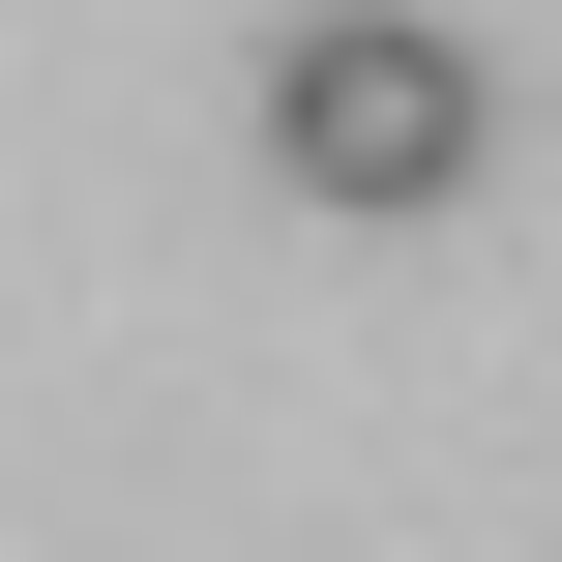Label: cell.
Here are the masks:
<instances>
[{"mask_svg": "<svg viewBox=\"0 0 562 562\" xmlns=\"http://www.w3.org/2000/svg\"><path fill=\"white\" fill-rule=\"evenodd\" d=\"M474 148H504L474 30H415V0H296V30H267V178H296V207L415 237V207H474Z\"/></svg>", "mask_w": 562, "mask_h": 562, "instance_id": "obj_1", "label": "cell"}]
</instances>
